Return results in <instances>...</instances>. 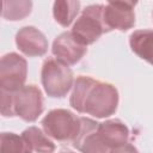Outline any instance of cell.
Wrapping results in <instances>:
<instances>
[{
	"label": "cell",
	"mask_w": 153,
	"mask_h": 153,
	"mask_svg": "<svg viewBox=\"0 0 153 153\" xmlns=\"http://www.w3.org/2000/svg\"><path fill=\"white\" fill-rule=\"evenodd\" d=\"M80 10V2L73 0H57L53 6V16L55 20L63 27H68Z\"/></svg>",
	"instance_id": "5bb4252c"
},
{
	"label": "cell",
	"mask_w": 153,
	"mask_h": 153,
	"mask_svg": "<svg viewBox=\"0 0 153 153\" xmlns=\"http://www.w3.org/2000/svg\"><path fill=\"white\" fill-rule=\"evenodd\" d=\"M17 48L26 56H43L48 50V39L35 26H24L16 35Z\"/></svg>",
	"instance_id": "30bf717a"
},
{
	"label": "cell",
	"mask_w": 153,
	"mask_h": 153,
	"mask_svg": "<svg viewBox=\"0 0 153 153\" xmlns=\"http://www.w3.org/2000/svg\"><path fill=\"white\" fill-rule=\"evenodd\" d=\"M32 2L27 0L19 1H4L2 4V18L6 20H22L31 13Z\"/></svg>",
	"instance_id": "9a60e30c"
},
{
	"label": "cell",
	"mask_w": 153,
	"mask_h": 153,
	"mask_svg": "<svg viewBox=\"0 0 153 153\" xmlns=\"http://www.w3.org/2000/svg\"><path fill=\"white\" fill-rule=\"evenodd\" d=\"M42 127L49 137L73 143L80 131L81 117L66 109H54L43 117Z\"/></svg>",
	"instance_id": "7a4b0ae2"
},
{
	"label": "cell",
	"mask_w": 153,
	"mask_h": 153,
	"mask_svg": "<svg viewBox=\"0 0 153 153\" xmlns=\"http://www.w3.org/2000/svg\"><path fill=\"white\" fill-rule=\"evenodd\" d=\"M97 133L104 145L111 151L128 142L129 129L120 120H108L98 124Z\"/></svg>",
	"instance_id": "8fae6325"
},
{
	"label": "cell",
	"mask_w": 153,
	"mask_h": 153,
	"mask_svg": "<svg viewBox=\"0 0 153 153\" xmlns=\"http://www.w3.org/2000/svg\"><path fill=\"white\" fill-rule=\"evenodd\" d=\"M129 45L133 53L153 66V30L134 31L129 37Z\"/></svg>",
	"instance_id": "7c38bea8"
},
{
	"label": "cell",
	"mask_w": 153,
	"mask_h": 153,
	"mask_svg": "<svg viewBox=\"0 0 153 153\" xmlns=\"http://www.w3.org/2000/svg\"><path fill=\"white\" fill-rule=\"evenodd\" d=\"M60 153H74V152H72V151H61Z\"/></svg>",
	"instance_id": "d6986e66"
},
{
	"label": "cell",
	"mask_w": 153,
	"mask_h": 153,
	"mask_svg": "<svg viewBox=\"0 0 153 153\" xmlns=\"http://www.w3.org/2000/svg\"><path fill=\"white\" fill-rule=\"evenodd\" d=\"M98 122L94 120L81 117V127L79 135L73 142V146L81 153H110V149L100 140L97 129Z\"/></svg>",
	"instance_id": "9c48e42d"
},
{
	"label": "cell",
	"mask_w": 153,
	"mask_h": 153,
	"mask_svg": "<svg viewBox=\"0 0 153 153\" xmlns=\"http://www.w3.org/2000/svg\"><path fill=\"white\" fill-rule=\"evenodd\" d=\"M1 115L4 117H13V96L11 92L1 91Z\"/></svg>",
	"instance_id": "e0dca14e"
},
{
	"label": "cell",
	"mask_w": 153,
	"mask_h": 153,
	"mask_svg": "<svg viewBox=\"0 0 153 153\" xmlns=\"http://www.w3.org/2000/svg\"><path fill=\"white\" fill-rule=\"evenodd\" d=\"M32 148L23 137L14 133L1 134V149L0 153H32Z\"/></svg>",
	"instance_id": "2e32d148"
},
{
	"label": "cell",
	"mask_w": 153,
	"mask_h": 153,
	"mask_svg": "<svg viewBox=\"0 0 153 153\" xmlns=\"http://www.w3.org/2000/svg\"><path fill=\"white\" fill-rule=\"evenodd\" d=\"M13 96L14 115L25 122H35L43 112V96L35 85H25Z\"/></svg>",
	"instance_id": "8992f818"
},
{
	"label": "cell",
	"mask_w": 153,
	"mask_h": 153,
	"mask_svg": "<svg viewBox=\"0 0 153 153\" xmlns=\"http://www.w3.org/2000/svg\"><path fill=\"white\" fill-rule=\"evenodd\" d=\"M27 75V62L17 53H8L0 62V87L1 91L17 92L25 86Z\"/></svg>",
	"instance_id": "5b68a950"
},
{
	"label": "cell",
	"mask_w": 153,
	"mask_h": 153,
	"mask_svg": "<svg viewBox=\"0 0 153 153\" xmlns=\"http://www.w3.org/2000/svg\"><path fill=\"white\" fill-rule=\"evenodd\" d=\"M87 48L80 44L71 31H65L60 33L53 42L51 53L59 61L67 66L78 63L86 54Z\"/></svg>",
	"instance_id": "ba28073f"
},
{
	"label": "cell",
	"mask_w": 153,
	"mask_h": 153,
	"mask_svg": "<svg viewBox=\"0 0 153 153\" xmlns=\"http://www.w3.org/2000/svg\"><path fill=\"white\" fill-rule=\"evenodd\" d=\"M41 81L49 97L63 98L73 86V72L57 59L48 57L42 65Z\"/></svg>",
	"instance_id": "3957f363"
},
{
	"label": "cell",
	"mask_w": 153,
	"mask_h": 153,
	"mask_svg": "<svg viewBox=\"0 0 153 153\" xmlns=\"http://www.w3.org/2000/svg\"><path fill=\"white\" fill-rule=\"evenodd\" d=\"M152 18H153V12H152Z\"/></svg>",
	"instance_id": "ffe728a7"
},
{
	"label": "cell",
	"mask_w": 153,
	"mask_h": 153,
	"mask_svg": "<svg viewBox=\"0 0 153 153\" xmlns=\"http://www.w3.org/2000/svg\"><path fill=\"white\" fill-rule=\"evenodd\" d=\"M69 104L80 114L105 118L114 115L117 110L118 91L109 82L80 75L74 81Z\"/></svg>",
	"instance_id": "6da1fadb"
},
{
	"label": "cell",
	"mask_w": 153,
	"mask_h": 153,
	"mask_svg": "<svg viewBox=\"0 0 153 153\" xmlns=\"http://www.w3.org/2000/svg\"><path fill=\"white\" fill-rule=\"evenodd\" d=\"M110 153H139V151L131 145V143H124L122 146L115 147L110 151Z\"/></svg>",
	"instance_id": "ac0fdd59"
},
{
	"label": "cell",
	"mask_w": 153,
	"mask_h": 153,
	"mask_svg": "<svg viewBox=\"0 0 153 153\" xmlns=\"http://www.w3.org/2000/svg\"><path fill=\"white\" fill-rule=\"evenodd\" d=\"M104 5L96 4L85 7L73 25L72 35L82 45L87 47L94 43L103 33L108 32L104 24Z\"/></svg>",
	"instance_id": "277c9868"
},
{
	"label": "cell",
	"mask_w": 153,
	"mask_h": 153,
	"mask_svg": "<svg viewBox=\"0 0 153 153\" xmlns=\"http://www.w3.org/2000/svg\"><path fill=\"white\" fill-rule=\"evenodd\" d=\"M135 2L109 1L104 7V24L108 32L111 30L127 31L135 25Z\"/></svg>",
	"instance_id": "52a82bcc"
},
{
	"label": "cell",
	"mask_w": 153,
	"mask_h": 153,
	"mask_svg": "<svg viewBox=\"0 0 153 153\" xmlns=\"http://www.w3.org/2000/svg\"><path fill=\"white\" fill-rule=\"evenodd\" d=\"M23 137L37 153H54L55 143L37 127H29L22 133Z\"/></svg>",
	"instance_id": "4fadbf2b"
}]
</instances>
